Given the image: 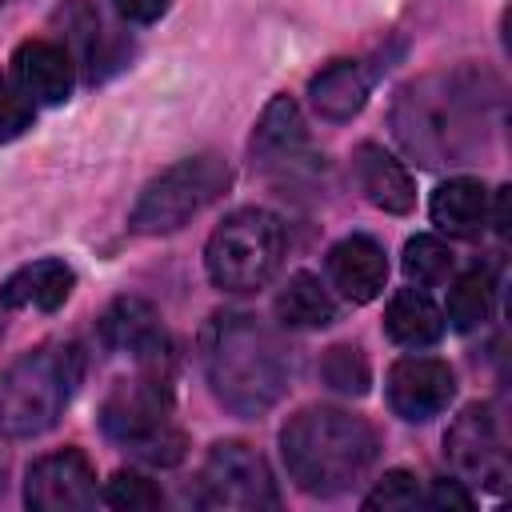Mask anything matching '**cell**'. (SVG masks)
<instances>
[{
  "label": "cell",
  "mask_w": 512,
  "mask_h": 512,
  "mask_svg": "<svg viewBox=\"0 0 512 512\" xmlns=\"http://www.w3.org/2000/svg\"><path fill=\"white\" fill-rule=\"evenodd\" d=\"M488 80L476 72H436L404 84L392 104V128L424 168H456L488 144Z\"/></svg>",
  "instance_id": "6da1fadb"
},
{
  "label": "cell",
  "mask_w": 512,
  "mask_h": 512,
  "mask_svg": "<svg viewBox=\"0 0 512 512\" xmlns=\"http://www.w3.org/2000/svg\"><path fill=\"white\" fill-rule=\"evenodd\" d=\"M216 400L236 416H264L292 384V348L248 312H216L200 336Z\"/></svg>",
  "instance_id": "7a4b0ae2"
},
{
  "label": "cell",
  "mask_w": 512,
  "mask_h": 512,
  "mask_svg": "<svg viewBox=\"0 0 512 512\" xmlns=\"http://www.w3.org/2000/svg\"><path fill=\"white\" fill-rule=\"evenodd\" d=\"M288 476L308 496H340L364 480L380 456V436L368 420L344 408H304L280 432Z\"/></svg>",
  "instance_id": "3957f363"
},
{
  "label": "cell",
  "mask_w": 512,
  "mask_h": 512,
  "mask_svg": "<svg viewBox=\"0 0 512 512\" xmlns=\"http://www.w3.org/2000/svg\"><path fill=\"white\" fill-rule=\"evenodd\" d=\"M84 376V356L76 344H44L24 352L0 372V432L40 436L68 408Z\"/></svg>",
  "instance_id": "277c9868"
},
{
  "label": "cell",
  "mask_w": 512,
  "mask_h": 512,
  "mask_svg": "<svg viewBox=\"0 0 512 512\" xmlns=\"http://www.w3.org/2000/svg\"><path fill=\"white\" fill-rule=\"evenodd\" d=\"M100 424L108 440L148 464L168 468L184 460V432L172 420V392L160 368H144L136 380L116 384L100 408Z\"/></svg>",
  "instance_id": "5b68a950"
},
{
  "label": "cell",
  "mask_w": 512,
  "mask_h": 512,
  "mask_svg": "<svg viewBox=\"0 0 512 512\" xmlns=\"http://www.w3.org/2000/svg\"><path fill=\"white\" fill-rule=\"evenodd\" d=\"M284 260V224L264 208H240L216 224L204 248V268L224 292L264 288Z\"/></svg>",
  "instance_id": "8992f818"
},
{
  "label": "cell",
  "mask_w": 512,
  "mask_h": 512,
  "mask_svg": "<svg viewBox=\"0 0 512 512\" xmlns=\"http://www.w3.org/2000/svg\"><path fill=\"white\" fill-rule=\"evenodd\" d=\"M228 188V164L220 156H188L144 184L128 224L144 236H164L200 216Z\"/></svg>",
  "instance_id": "52a82bcc"
},
{
  "label": "cell",
  "mask_w": 512,
  "mask_h": 512,
  "mask_svg": "<svg viewBox=\"0 0 512 512\" xmlns=\"http://www.w3.org/2000/svg\"><path fill=\"white\" fill-rule=\"evenodd\" d=\"M200 500L208 508L260 512V508H276L280 492L260 452H252L240 440H220L208 448L200 464Z\"/></svg>",
  "instance_id": "ba28073f"
},
{
  "label": "cell",
  "mask_w": 512,
  "mask_h": 512,
  "mask_svg": "<svg viewBox=\"0 0 512 512\" xmlns=\"http://www.w3.org/2000/svg\"><path fill=\"white\" fill-rule=\"evenodd\" d=\"M444 456L456 468V476L468 484H484V488L508 484V448L500 420L488 404H468L452 420V428L444 432Z\"/></svg>",
  "instance_id": "9c48e42d"
},
{
  "label": "cell",
  "mask_w": 512,
  "mask_h": 512,
  "mask_svg": "<svg viewBox=\"0 0 512 512\" xmlns=\"http://www.w3.org/2000/svg\"><path fill=\"white\" fill-rule=\"evenodd\" d=\"M24 504L36 512H80L96 504V468L80 448L40 456L24 476Z\"/></svg>",
  "instance_id": "30bf717a"
},
{
  "label": "cell",
  "mask_w": 512,
  "mask_h": 512,
  "mask_svg": "<svg viewBox=\"0 0 512 512\" xmlns=\"http://www.w3.org/2000/svg\"><path fill=\"white\" fill-rule=\"evenodd\" d=\"M456 392V376L436 356H404L388 372V404L400 420L424 424L448 408Z\"/></svg>",
  "instance_id": "8fae6325"
},
{
  "label": "cell",
  "mask_w": 512,
  "mask_h": 512,
  "mask_svg": "<svg viewBox=\"0 0 512 512\" xmlns=\"http://www.w3.org/2000/svg\"><path fill=\"white\" fill-rule=\"evenodd\" d=\"M100 336L108 348L136 356L140 368H164L168 364V336L160 328V316L152 304L136 296H120L104 316H100Z\"/></svg>",
  "instance_id": "7c38bea8"
},
{
  "label": "cell",
  "mask_w": 512,
  "mask_h": 512,
  "mask_svg": "<svg viewBox=\"0 0 512 512\" xmlns=\"http://www.w3.org/2000/svg\"><path fill=\"white\" fill-rule=\"evenodd\" d=\"M252 160L264 168V172H288V168H300L308 156V132H304V116L296 108V100L288 96H276L256 132H252Z\"/></svg>",
  "instance_id": "4fadbf2b"
},
{
  "label": "cell",
  "mask_w": 512,
  "mask_h": 512,
  "mask_svg": "<svg viewBox=\"0 0 512 512\" xmlns=\"http://www.w3.org/2000/svg\"><path fill=\"white\" fill-rule=\"evenodd\" d=\"M12 72L32 104H64L72 96V56L52 40H24L12 52Z\"/></svg>",
  "instance_id": "5bb4252c"
},
{
  "label": "cell",
  "mask_w": 512,
  "mask_h": 512,
  "mask_svg": "<svg viewBox=\"0 0 512 512\" xmlns=\"http://www.w3.org/2000/svg\"><path fill=\"white\" fill-rule=\"evenodd\" d=\"M328 276L332 284L352 300V304H368L384 292L388 280V256L372 236H344L340 244H332L328 252Z\"/></svg>",
  "instance_id": "9a60e30c"
},
{
  "label": "cell",
  "mask_w": 512,
  "mask_h": 512,
  "mask_svg": "<svg viewBox=\"0 0 512 512\" xmlns=\"http://www.w3.org/2000/svg\"><path fill=\"white\" fill-rule=\"evenodd\" d=\"M352 168H356L360 192H364L376 208L396 212V216L412 212V204H416V184H412L408 168H404L392 152H384L380 144H360L356 156H352Z\"/></svg>",
  "instance_id": "2e32d148"
},
{
  "label": "cell",
  "mask_w": 512,
  "mask_h": 512,
  "mask_svg": "<svg viewBox=\"0 0 512 512\" xmlns=\"http://www.w3.org/2000/svg\"><path fill=\"white\" fill-rule=\"evenodd\" d=\"M76 272L64 260H36L24 264L20 272H12L0 288V304L4 308H40V312H56L68 296H72Z\"/></svg>",
  "instance_id": "e0dca14e"
},
{
  "label": "cell",
  "mask_w": 512,
  "mask_h": 512,
  "mask_svg": "<svg viewBox=\"0 0 512 512\" xmlns=\"http://www.w3.org/2000/svg\"><path fill=\"white\" fill-rule=\"evenodd\" d=\"M368 88H372V76L364 72V64H356V60H336V64H328L324 72L312 76L308 96H312V108H316L324 120H352V116L364 108Z\"/></svg>",
  "instance_id": "ac0fdd59"
},
{
  "label": "cell",
  "mask_w": 512,
  "mask_h": 512,
  "mask_svg": "<svg viewBox=\"0 0 512 512\" xmlns=\"http://www.w3.org/2000/svg\"><path fill=\"white\" fill-rule=\"evenodd\" d=\"M432 220L448 232V236H480V228L488 224V188L472 176H456L448 184H440L432 192Z\"/></svg>",
  "instance_id": "d6986e66"
},
{
  "label": "cell",
  "mask_w": 512,
  "mask_h": 512,
  "mask_svg": "<svg viewBox=\"0 0 512 512\" xmlns=\"http://www.w3.org/2000/svg\"><path fill=\"white\" fill-rule=\"evenodd\" d=\"M384 332L404 344V348H428L444 336V312L432 304L428 292L420 288H400L392 300H388V312H384Z\"/></svg>",
  "instance_id": "ffe728a7"
},
{
  "label": "cell",
  "mask_w": 512,
  "mask_h": 512,
  "mask_svg": "<svg viewBox=\"0 0 512 512\" xmlns=\"http://www.w3.org/2000/svg\"><path fill=\"white\" fill-rule=\"evenodd\" d=\"M276 316L284 328H328L336 320V304L312 272H292L276 296Z\"/></svg>",
  "instance_id": "44dd1931"
},
{
  "label": "cell",
  "mask_w": 512,
  "mask_h": 512,
  "mask_svg": "<svg viewBox=\"0 0 512 512\" xmlns=\"http://www.w3.org/2000/svg\"><path fill=\"white\" fill-rule=\"evenodd\" d=\"M496 304V284L484 268H472L456 280V288L448 292V324L456 332H472L492 316Z\"/></svg>",
  "instance_id": "7402d4cb"
},
{
  "label": "cell",
  "mask_w": 512,
  "mask_h": 512,
  "mask_svg": "<svg viewBox=\"0 0 512 512\" xmlns=\"http://www.w3.org/2000/svg\"><path fill=\"white\" fill-rule=\"evenodd\" d=\"M448 272H452V252H448L444 240H436V236H412L404 244V276L412 284L436 288V284L448 280Z\"/></svg>",
  "instance_id": "603a6c76"
},
{
  "label": "cell",
  "mask_w": 512,
  "mask_h": 512,
  "mask_svg": "<svg viewBox=\"0 0 512 512\" xmlns=\"http://www.w3.org/2000/svg\"><path fill=\"white\" fill-rule=\"evenodd\" d=\"M320 376H324L328 388H336L344 396H364L368 380H372L368 360H364V352L356 344H332L324 352V360H320Z\"/></svg>",
  "instance_id": "cb8c5ba5"
},
{
  "label": "cell",
  "mask_w": 512,
  "mask_h": 512,
  "mask_svg": "<svg viewBox=\"0 0 512 512\" xmlns=\"http://www.w3.org/2000/svg\"><path fill=\"white\" fill-rule=\"evenodd\" d=\"M104 500L112 508H120V512H148V508H160L164 504L160 488L148 476H140V472H116L104 484Z\"/></svg>",
  "instance_id": "d4e9b609"
},
{
  "label": "cell",
  "mask_w": 512,
  "mask_h": 512,
  "mask_svg": "<svg viewBox=\"0 0 512 512\" xmlns=\"http://www.w3.org/2000/svg\"><path fill=\"white\" fill-rule=\"evenodd\" d=\"M420 500H424V496H420L416 476L404 472V468H396V472L380 476V484L364 496V508H368V512H376V508H416Z\"/></svg>",
  "instance_id": "484cf974"
},
{
  "label": "cell",
  "mask_w": 512,
  "mask_h": 512,
  "mask_svg": "<svg viewBox=\"0 0 512 512\" xmlns=\"http://www.w3.org/2000/svg\"><path fill=\"white\" fill-rule=\"evenodd\" d=\"M28 124H32V100H28L24 92H12V88L0 80V144L16 140Z\"/></svg>",
  "instance_id": "4316f807"
},
{
  "label": "cell",
  "mask_w": 512,
  "mask_h": 512,
  "mask_svg": "<svg viewBox=\"0 0 512 512\" xmlns=\"http://www.w3.org/2000/svg\"><path fill=\"white\" fill-rule=\"evenodd\" d=\"M432 508H460V512H468L472 508V492H464L460 488V480H436L432 488H428V496H424Z\"/></svg>",
  "instance_id": "83f0119b"
},
{
  "label": "cell",
  "mask_w": 512,
  "mask_h": 512,
  "mask_svg": "<svg viewBox=\"0 0 512 512\" xmlns=\"http://www.w3.org/2000/svg\"><path fill=\"white\" fill-rule=\"evenodd\" d=\"M112 4H116V12H120L124 20H132V24H152V20H160L164 8H168V0H112Z\"/></svg>",
  "instance_id": "f1b7e54d"
},
{
  "label": "cell",
  "mask_w": 512,
  "mask_h": 512,
  "mask_svg": "<svg viewBox=\"0 0 512 512\" xmlns=\"http://www.w3.org/2000/svg\"><path fill=\"white\" fill-rule=\"evenodd\" d=\"M508 196H512V192L500 188V192H496V208L488 212V220L496 224V232H508Z\"/></svg>",
  "instance_id": "f546056e"
},
{
  "label": "cell",
  "mask_w": 512,
  "mask_h": 512,
  "mask_svg": "<svg viewBox=\"0 0 512 512\" xmlns=\"http://www.w3.org/2000/svg\"><path fill=\"white\" fill-rule=\"evenodd\" d=\"M0 4H4V0H0Z\"/></svg>",
  "instance_id": "4dcf8cb0"
}]
</instances>
